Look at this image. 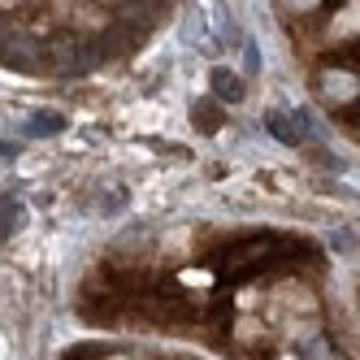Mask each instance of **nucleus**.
I'll return each mask as SVG.
<instances>
[{
	"instance_id": "nucleus-1",
	"label": "nucleus",
	"mask_w": 360,
	"mask_h": 360,
	"mask_svg": "<svg viewBox=\"0 0 360 360\" xmlns=\"http://www.w3.org/2000/svg\"><path fill=\"white\" fill-rule=\"evenodd\" d=\"M209 87H213V100H217V105H243V100H248L243 74L230 70V65H213V70H209Z\"/></svg>"
},
{
	"instance_id": "nucleus-2",
	"label": "nucleus",
	"mask_w": 360,
	"mask_h": 360,
	"mask_svg": "<svg viewBox=\"0 0 360 360\" xmlns=\"http://www.w3.org/2000/svg\"><path fill=\"white\" fill-rule=\"evenodd\" d=\"M265 126H269V135H274L278 143L295 148V143L304 139V131H308V117H304V113H269Z\"/></svg>"
},
{
	"instance_id": "nucleus-3",
	"label": "nucleus",
	"mask_w": 360,
	"mask_h": 360,
	"mask_svg": "<svg viewBox=\"0 0 360 360\" xmlns=\"http://www.w3.org/2000/svg\"><path fill=\"white\" fill-rule=\"evenodd\" d=\"M61 131H65V117L53 113V109H44V113H31V117H27V135H35V139L61 135Z\"/></svg>"
},
{
	"instance_id": "nucleus-4",
	"label": "nucleus",
	"mask_w": 360,
	"mask_h": 360,
	"mask_svg": "<svg viewBox=\"0 0 360 360\" xmlns=\"http://www.w3.org/2000/svg\"><path fill=\"white\" fill-rule=\"evenodd\" d=\"M191 117H195V131H204V135H217L221 131V109L213 105V100H195Z\"/></svg>"
},
{
	"instance_id": "nucleus-5",
	"label": "nucleus",
	"mask_w": 360,
	"mask_h": 360,
	"mask_svg": "<svg viewBox=\"0 0 360 360\" xmlns=\"http://www.w3.org/2000/svg\"><path fill=\"white\" fill-rule=\"evenodd\" d=\"M243 61H248V70H252V74H261V53H256V44H252V39L243 44Z\"/></svg>"
},
{
	"instance_id": "nucleus-6",
	"label": "nucleus",
	"mask_w": 360,
	"mask_h": 360,
	"mask_svg": "<svg viewBox=\"0 0 360 360\" xmlns=\"http://www.w3.org/2000/svg\"><path fill=\"white\" fill-rule=\"evenodd\" d=\"M0 157H18V143H0Z\"/></svg>"
}]
</instances>
